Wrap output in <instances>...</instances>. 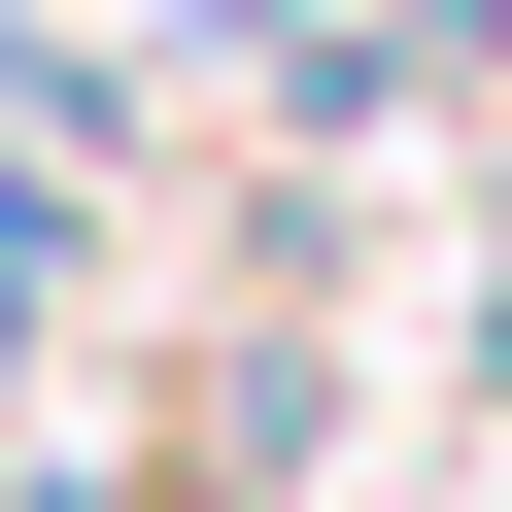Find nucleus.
<instances>
[{
    "instance_id": "obj_1",
    "label": "nucleus",
    "mask_w": 512,
    "mask_h": 512,
    "mask_svg": "<svg viewBox=\"0 0 512 512\" xmlns=\"http://www.w3.org/2000/svg\"><path fill=\"white\" fill-rule=\"evenodd\" d=\"M478 410H512V274H478Z\"/></svg>"
}]
</instances>
